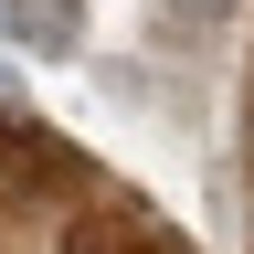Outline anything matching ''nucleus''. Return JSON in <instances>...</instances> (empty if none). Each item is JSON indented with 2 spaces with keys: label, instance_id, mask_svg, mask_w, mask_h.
Masks as SVG:
<instances>
[{
  "label": "nucleus",
  "instance_id": "1",
  "mask_svg": "<svg viewBox=\"0 0 254 254\" xmlns=\"http://www.w3.org/2000/svg\"><path fill=\"white\" fill-rule=\"evenodd\" d=\"M0 21L21 32V53H74L85 43V0H11Z\"/></svg>",
  "mask_w": 254,
  "mask_h": 254
},
{
  "label": "nucleus",
  "instance_id": "2",
  "mask_svg": "<svg viewBox=\"0 0 254 254\" xmlns=\"http://www.w3.org/2000/svg\"><path fill=\"white\" fill-rule=\"evenodd\" d=\"M180 11H201V21H212V11H222V0H180Z\"/></svg>",
  "mask_w": 254,
  "mask_h": 254
},
{
  "label": "nucleus",
  "instance_id": "3",
  "mask_svg": "<svg viewBox=\"0 0 254 254\" xmlns=\"http://www.w3.org/2000/svg\"><path fill=\"white\" fill-rule=\"evenodd\" d=\"M0 95H11V85H0Z\"/></svg>",
  "mask_w": 254,
  "mask_h": 254
}]
</instances>
